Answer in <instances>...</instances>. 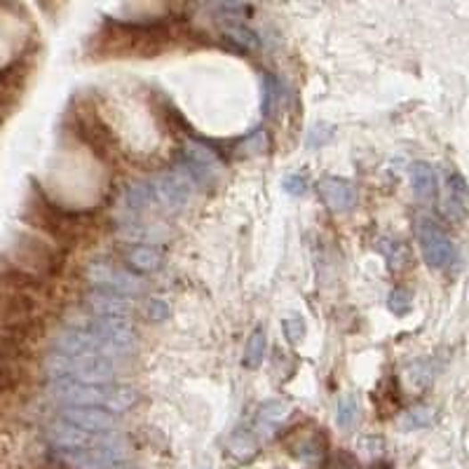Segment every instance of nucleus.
<instances>
[{
	"label": "nucleus",
	"mask_w": 469,
	"mask_h": 469,
	"mask_svg": "<svg viewBox=\"0 0 469 469\" xmlns=\"http://www.w3.org/2000/svg\"><path fill=\"white\" fill-rule=\"evenodd\" d=\"M319 190L321 199L327 202V206L331 212H350L354 205H357V190L350 181L341 179V176H324L319 181Z\"/></svg>",
	"instance_id": "obj_11"
},
{
	"label": "nucleus",
	"mask_w": 469,
	"mask_h": 469,
	"mask_svg": "<svg viewBox=\"0 0 469 469\" xmlns=\"http://www.w3.org/2000/svg\"><path fill=\"white\" fill-rule=\"evenodd\" d=\"M371 469H390V467H387V465H373Z\"/></svg>",
	"instance_id": "obj_31"
},
{
	"label": "nucleus",
	"mask_w": 469,
	"mask_h": 469,
	"mask_svg": "<svg viewBox=\"0 0 469 469\" xmlns=\"http://www.w3.org/2000/svg\"><path fill=\"white\" fill-rule=\"evenodd\" d=\"M256 449H258V441H256V437L251 434V432L238 430L235 434H232V439H230L232 456L251 457L254 453H256Z\"/></svg>",
	"instance_id": "obj_22"
},
{
	"label": "nucleus",
	"mask_w": 469,
	"mask_h": 469,
	"mask_svg": "<svg viewBox=\"0 0 469 469\" xmlns=\"http://www.w3.org/2000/svg\"><path fill=\"white\" fill-rule=\"evenodd\" d=\"M446 190H449V212L456 214L457 219H463L465 214L469 212V188L463 176L450 174Z\"/></svg>",
	"instance_id": "obj_16"
},
{
	"label": "nucleus",
	"mask_w": 469,
	"mask_h": 469,
	"mask_svg": "<svg viewBox=\"0 0 469 469\" xmlns=\"http://www.w3.org/2000/svg\"><path fill=\"white\" fill-rule=\"evenodd\" d=\"M416 232H418L420 249H423L425 263L434 268V271H446L453 258H456V247L450 242V238L446 235L441 228L432 219L423 216L416 223Z\"/></svg>",
	"instance_id": "obj_7"
},
{
	"label": "nucleus",
	"mask_w": 469,
	"mask_h": 469,
	"mask_svg": "<svg viewBox=\"0 0 469 469\" xmlns=\"http://www.w3.org/2000/svg\"><path fill=\"white\" fill-rule=\"evenodd\" d=\"M221 31L228 40H230L235 47H242L247 52H254L261 47V40H258L256 31H251L245 21H239L235 14H223L221 17Z\"/></svg>",
	"instance_id": "obj_13"
},
{
	"label": "nucleus",
	"mask_w": 469,
	"mask_h": 469,
	"mask_svg": "<svg viewBox=\"0 0 469 469\" xmlns=\"http://www.w3.org/2000/svg\"><path fill=\"white\" fill-rule=\"evenodd\" d=\"M10 261L20 272L31 277L52 275L59 265V254L47 245L45 239L33 235H17L10 247Z\"/></svg>",
	"instance_id": "obj_3"
},
{
	"label": "nucleus",
	"mask_w": 469,
	"mask_h": 469,
	"mask_svg": "<svg viewBox=\"0 0 469 469\" xmlns=\"http://www.w3.org/2000/svg\"><path fill=\"white\" fill-rule=\"evenodd\" d=\"M282 328H284V336L289 338L291 345H298V343L305 338V331H308V327H305V319H303L298 312H294V315H289V317H284Z\"/></svg>",
	"instance_id": "obj_23"
},
{
	"label": "nucleus",
	"mask_w": 469,
	"mask_h": 469,
	"mask_svg": "<svg viewBox=\"0 0 469 469\" xmlns=\"http://www.w3.org/2000/svg\"><path fill=\"white\" fill-rule=\"evenodd\" d=\"M432 423H434V408H430V406H416V408H411L401 418V430H423V427H430Z\"/></svg>",
	"instance_id": "obj_21"
},
{
	"label": "nucleus",
	"mask_w": 469,
	"mask_h": 469,
	"mask_svg": "<svg viewBox=\"0 0 469 469\" xmlns=\"http://www.w3.org/2000/svg\"><path fill=\"white\" fill-rule=\"evenodd\" d=\"M235 3H238V0H221V5H223V7H232Z\"/></svg>",
	"instance_id": "obj_30"
},
{
	"label": "nucleus",
	"mask_w": 469,
	"mask_h": 469,
	"mask_svg": "<svg viewBox=\"0 0 469 469\" xmlns=\"http://www.w3.org/2000/svg\"><path fill=\"white\" fill-rule=\"evenodd\" d=\"M57 457L71 469H116L125 460L117 449H59Z\"/></svg>",
	"instance_id": "obj_9"
},
{
	"label": "nucleus",
	"mask_w": 469,
	"mask_h": 469,
	"mask_svg": "<svg viewBox=\"0 0 469 469\" xmlns=\"http://www.w3.org/2000/svg\"><path fill=\"white\" fill-rule=\"evenodd\" d=\"M411 186L416 198L423 202H432L437 195V176L427 162H416L411 167Z\"/></svg>",
	"instance_id": "obj_15"
},
{
	"label": "nucleus",
	"mask_w": 469,
	"mask_h": 469,
	"mask_svg": "<svg viewBox=\"0 0 469 469\" xmlns=\"http://www.w3.org/2000/svg\"><path fill=\"white\" fill-rule=\"evenodd\" d=\"M87 308L94 312V315H117V317H127L134 312L136 303L132 296H123V294H113V291H99L94 289L90 296L85 298Z\"/></svg>",
	"instance_id": "obj_12"
},
{
	"label": "nucleus",
	"mask_w": 469,
	"mask_h": 469,
	"mask_svg": "<svg viewBox=\"0 0 469 469\" xmlns=\"http://www.w3.org/2000/svg\"><path fill=\"white\" fill-rule=\"evenodd\" d=\"M85 328L92 331V334H97L101 341L109 343L116 357L132 354L139 347V336L134 331V324L127 317L94 315L92 319H87Z\"/></svg>",
	"instance_id": "obj_5"
},
{
	"label": "nucleus",
	"mask_w": 469,
	"mask_h": 469,
	"mask_svg": "<svg viewBox=\"0 0 469 469\" xmlns=\"http://www.w3.org/2000/svg\"><path fill=\"white\" fill-rule=\"evenodd\" d=\"M331 134H334V129L331 127H327V125H315L308 136V146L310 149H319V146H324V143L331 139Z\"/></svg>",
	"instance_id": "obj_26"
},
{
	"label": "nucleus",
	"mask_w": 469,
	"mask_h": 469,
	"mask_svg": "<svg viewBox=\"0 0 469 469\" xmlns=\"http://www.w3.org/2000/svg\"><path fill=\"white\" fill-rule=\"evenodd\" d=\"M242 149H245L247 155L263 153V150L268 149V136H265V132H256V134L249 136L247 142H242Z\"/></svg>",
	"instance_id": "obj_27"
},
{
	"label": "nucleus",
	"mask_w": 469,
	"mask_h": 469,
	"mask_svg": "<svg viewBox=\"0 0 469 469\" xmlns=\"http://www.w3.org/2000/svg\"><path fill=\"white\" fill-rule=\"evenodd\" d=\"M47 371L54 378H71L87 385H109L116 380V364L101 354L54 352L47 360Z\"/></svg>",
	"instance_id": "obj_2"
},
{
	"label": "nucleus",
	"mask_w": 469,
	"mask_h": 469,
	"mask_svg": "<svg viewBox=\"0 0 469 469\" xmlns=\"http://www.w3.org/2000/svg\"><path fill=\"white\" fill-rule=\"evenodd\" d=\"M385 258L392 271H399V268H404L408 263V247L401 245V242H392V247L387 249Z\"/></svg>",
	"instance_id": "obj_25"
},
{
	"label": "nucleus",
	"mask_w": 469,
	"mask_h": 469,
	"mask_svg": "<svg viewBox=\"0 0 469 469\" xmlns=\"http://www.w3.org/2000/svg\"><path fill=\"white\" fill-rule=\"evenodd\" d=\"M387 308L399 317L406 315L411 310V294L406 289H392V294L387 296Z\"/></svg>",
	"instance_id": "obj_24"
},
{
	"label": "nucleus",
	"mask_w": 469,
	"mask_h": 469,
	"mask_svg": "<svg viewBox=\"0 0 469 469\" xmlns=\"http://www.w3.org/2000/svg\"><path fill=\"white\" fill-rule=\"evenodd\" d=\"M336 420H338V425H341V430H352L354 425L360 423V406H357L354 394H345V397H341Z\"/></svg>",
	"instance_id": "obj_20"
},
{
	"label": "nucleus",
	"mask_w": 469,
	"mask_h": 469,
	"mask_svg": "<svg viewBox=\"0 0 469 469\" xmlns=\"http://www.w3.org/2000/svg\"><path fill=\"white\" fill-rule=\"evenodd\" d=\"M54 401L64 406H101L110 413H125L139 404V392L127 385H87L71 378H54L50 385Z\"/></svg>",
	"instance_id": "obj_1"
},
{
	"label": "nucleus",
	"mask_w": 469,
	"mask_h": 469,
	"mask_svg": "<svg viewBox=\"0 0 469 469\" xmlns=\"http://www.w3.org/2000/svg\"><path fill=\"white\" fill-rule=\"evenodd\" d=\"M153 205L155 195L150 183H134V186H129V190L125 193V206H127V212L134 214V216L149 212Z\"/></svg>",
	"instance_id": "obj_17"
},
{
	"label": "nucleus",
	"mask_w": 469,
	"mask_h": 469,
	"mask_svg": "<svg viewBox=\"0 0 469 469\" xmlns=\"http://www.w3.org/2000/svg\"><path fill=\"white\" fill-rule=\"evenodd\" d=\"M289 413H291L289 404H284V401H265V404L258 408L256 423L261 430H271L275 425L284 423Z\"/></svg>",
	"instance_id": "obj_18"
},
{
	"label": "nucleus",
	"mask_w": 469,
	"mask_h": 469,
	"mask_svg": "<svg viewBox=\"0 0 469 469\" xmlns=\"http://www.w3.org/2000/svg\"><path fill=\"white\" fill-rule=\"evenodd\" d=\"M263 357H265V334L263 328H256V331L249 336V341H247L245 367L254 371V368H258L263 364Z\"/></svg>",
	"instance_id": "obj_19"
},
{
	"label": "nucleus",
	"mask_w": 469,
	"mask_h": 469,
	"mask_svg": "<svg viewBox=\"0 0 469 469\" xmlns=\"http://www.w3.org/2000/svg\"><path fill=\"white\" fill-rule=\"evenodd\" d=\"M146 317H149L150 321L167 319V317H169V305L165 301H160V298H155V301H150L149 305H146Z\"/></svg>",
	"instance_id": "obj_28"
},
{
	"label": "nucleus",
	"mask_w": 469,
	"mask_h": 469,
	"mask_svg": "<svg viewBox=\"0 0 469 469\" xmlns=\"http://www.w3.org/2000/svg\"><path fill=\"white\" fill-rule=\"evenodd\" d=\"M284 190L289 195H294V198H301V195H305V181H303V176H298V174H289V176L284 179Z\"/></svg>",
	"instance_id": "obj_29"
},
{
	"label": "nucleus",
	"mask_w": 469,
	"mask_h": 469,
	"mask_svg": "<svg viewBox=\"0 0 469 469\" xmlns=\"http://www.w3.org/2000/svg\"><path fill=\"white\" fill-rule=\"evenodd\" d=\"M195 186H198V183H195V179L190 176V172H188L186 167L162 174V176H158V179L150 183L155 195V205L165 206L169 212L181 209V206L186 205L188 199H190V195H193Z\"/></svg>",
	"instance_id": "obj_8"
},
{
	"label": "nucleus",
	"mask_w": 469,
	"mask_h": 469,
	"mask_svg": "<svg viewBox=\"0 0 469 469\" xmlns=\"http://www.w3.org/2000/svg\"><path fill=\"white\" fill-rule=\"evenodd\" d=\"M87 282L99 291H113V294H123V296H132L143 291V279L134 275V272L120 271L117 265L109 263V261H92L85 271Z\"/></svg>",
	"instance_id": "obj_6"
},
{
	"label": "nucleus",
	"mask_w": 469,
	"mask_h": 469,
	"mask_svg": "<svg viewBox=\"0 0 469 469\" xmlns=\"http://www.w3.org/2000/svg\"><path fill=\"white\" fill-rule=\"evenodd\" d=\"M125 261H127L129 271L139 272V275H146V272H155L160 268L162 256L160 251L150 245H136L132 249H127L125 254Z\"/></svg>",
	"instance_id": "obj_14"
},
{
	"label": "nucleus",
	"mask_w": 469,
	"mask_h": 469,
	"mask_svg": "<svg viewBox=\"0 0 469 469\" xmlns=\"http://www.w3.org/2000/svg\"><path fill=\"white\" fill-rule=\"evenodd\" d=\"M61 420L90 432H116L117 427L116 413L106 411L101 406H64Z\"/></svg>",
	"instance_id": "obj_10"
},
{
	"label": "nucleus",
	"mask_w": 469,
	"mask_h": 469,
	"mask_svg": "<svg viewBox=\"0 0 469 469\" xmlns=\"http://www.w3.org/2000/svg\"><path fill=\"white\" fill-rule=\"evenodd\" d=\"M47 437L57 449H117L125 450V441L116 432H90L77 425L57 420L50 425Z\"/></svg>",
	"instance_id": "obj_4"
}]
</instances>
